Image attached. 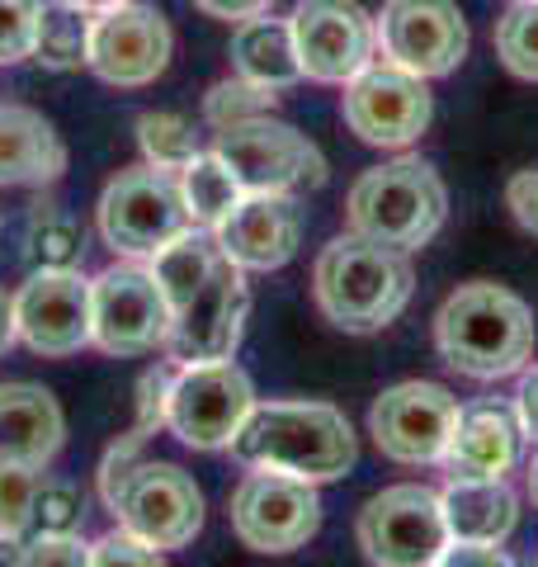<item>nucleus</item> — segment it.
<instances>
[{
  "instance_id": "nucleus-10",
  "label": "nucleus",
  "mask_w": 538,
  "mask_h": 567,
  "mask_svg": "<svg viewBox=\"0 0 538 567\" xmlns=\"http://www.w3.org/2000/svg\"><path fill=\"white\" fill-rule=\"evenodd\" d=\"M354 539H359V548H364L369 563H383V567H435L439 554H444V544H448L439 492L425 487V483L383 487L379 496H369L364 511H359Z\"/></svg>"
},
{
  "instance_id": "nucleus-13",
  "label": "nucleus",
  "mask_w": 538,
  "mask_h": 567,
  "mask_svg": "<svg viewBox=\"0 0 538 567\" xmlns=\"http://www.w3.org/2000/svg\"><path fill=\"white\" fill-rule=\"evenodd\" d=\"M340 118L345 128L369 142V147H392L402 152L411 142H421V133L435 118V100H430L425 81L392 62H369L359 76L345 81L340 95Z\"/></svg>"
},
{
  "instance_id": "nucleus-18",
  "label": "nucleus",
  "mask_w": 538,
  "mask_h": 567,
  "mask_svg": "<svg viewBox=\"0 0 538 567\" xmlns=\"http://www.w3.org/2000/svg\"><path fill=\"white\" fill-rule=\"evenodd\" d=\"M246 317H250V289H246V270L231 265L227 256L218 260V270L208 275V284L175 312L170 336H166V354L175 364L189 360H231L246 336Z\"/></svg>"
},
{
  "instance_id": "nucleus-32",
  "label": "nucleus",
  "mask_w": 538,
  "mask_h": 567,
  "mask_svg": "<svg viewBox=\"0 0 538 567\" xmlns=\"http://www.w3.org/2000/svg\"><path fill=\"white\" fill-rule=\"evenodd\" d=\"M43 483V468L24 464L0 450V535H29L33 529V492Z\"/></svg>"
},
{
  "instance_id": "nucleus-3",
  "label": "nucleus",
  "mask_w": 538,
  "mask_h": 567,
  "mask_svg": "<svg viewBox=\"0 0 538 567\" xmlns=\"http://www.w3.org/2000/svg\"><path fill=\"white\" fill-rule=\"evenodd\" d=\"M231 450L246 468H279L308 483H335L359 458L350 421L331 402H256Z\"/></svg>"
},
{
  "instance_id": "nucleus-25",
  "label": "nucleus",
  "mask_w": 538,
  "mask_h": 567,
  "mask_svg": "<svg viewBox=\"0 0 538 567\" xmlns=\"http://www.w3.org/2000/svg\"><path fill=\"white\" fill-rule=\"evenodd\" d=\"M218 260H223V246L213 237V227H189V233H179L175 241L161 246L147 265H152L156 284L166 289L170 308L179 312L208 284V275L218 270Z\"/></svg>"
},
{
  "instance_id": "nucleus-5",
  "label": "nucleus",
  "mask_w": 538,
  "mask_h": 567,
  "mask_svg": "<svg viewBox=\"0 0 538 567\" xmlns=\"http://www.w3.org/2000/svg\"><path fill=\"white\" fill-rule=\"evenodd\" d=\"M95 218L104 246L128 260H152L166 241L194 227L185 208V189H179V171H161V166L118 171L100 194Z\"/></svg>"
},
{
  "instance_id": "nucleus-47",
  "label": "nucleus",
  "mask_w": 538,
  "mask_h": 567,
  "mask_svg": "<svg viewBox=\"0 0 538 567\" xmlns=\"http://www.w3.org/2000/svg\"><path fill=\"white\" fill-rule=\"evenodd\" d=\"M0 398H6V383H0Z\"/></svg>"
},
{
  "instance_id": "nucleus-30",
  "label": "nucleus",
  "mask_w": 538,
  "mask_h": 567,
  "mask_svg": "<svg viewBox=\"0 0 538 567\" xmlns=\"http://www.w3.org/2000/svg\"><path fill=\"white\" fill-rule=\"evenodd\" d=\"M496 58L510 76L538 85V0H515L496 24Z\"/></svg>"
},
{
  "instance_id": "nucleus-34",
  "label": "nucleus",
  "mask_w": 538,
  "mask_h": 567,
  "mask_svg": "<svg viewBox=\"0 0 538 567\" xmlns=\"http://www.w3.org/2000/svg\"><path fill=\"white\" fill-rule=\"evenodd\" d=\"M43 0H0V66L33 58Z\"/></svg>"
},
{
  "instance_id": "nucleus-21",
  "label": "nucleus",
  "mask_w": 538,
  "mask_h": 567,
  "mask_svg": "<svg viewBox=\"0 0 538 567\" xmlns=\"http://www.w3.org/2000/svg\"><path fill=\"white\" fill-rule=\"evenodd\" d=\"M66 171L58 128L29 104H0V189L52 185Z\"/></svg>"
},
{
  "instance_id": "nucleus-31",
  "label": "nucleus",
  "mask_w": 538,
  "mask_h": 567,
  "mask_svg": "<svg viewBox=\"0 0 538 567\" xmlns=\"http://www.w3.org/2000/svg\"><path fill=\"white\" fill-rule=\"evenodd\" d=\"M279 91H265V85L246 81V76H227L218 85H208L204 95V123L208 128H231V123H246V118H260L275 110Z\"/></svg>"
},
{
  "instance_id": "nucleus-1",
  "label": "nucleus",
  "mask_w": 538,
  "mask_h": 567,
  "mask_svg": "<svg viewBox=\"0 0 538 567\" xmlns=\"http://www.w3.org/2000/svg\"><path fill=\"white\" fill-rule=\"evenodd\" d=\"M435 350L463 379H510L534 360V312L506 284H458L435 312Z\"/></svg>"
},
{
  "instance_id": "nucleus-7",
  "label": "nucleus",
  "mask_w": 538,
  "mask_h": 567,
  "mask_svg": "<svg viewBox=\"0 0 538 567\" xmlns=\"http://www.w3.org/2000/svg\"><path fill=\"white\" fill-rule=\"evenodd\" d=\"M170 322L175 308L147 260L123 256L90 279V346L95 350L118 354V360L152 354L156 346H166Z\"/></svg>"
},
{
  "instance_id": "nucleus-43",
  "label": "nucleus",
  "mask_w": 538,
  "mask_h": 567,
  "mask_svg": "<svg viewBox=\"0 0 538 567\" xmlns=\"http://www.w3.org/2000/svg\"><path fill=\"white\" fill-rule=\"evenodd\" d=\"M10 346H14V303H10V293L0 289V354Z\"/></svg>"
},
{
  "instance_id": "nucleus-11",
  "label": "nucleus",
  "mask_w": 538,
  "mask_h": 567,
  "mask_svg": "<svg viewBox=\"0 0 538 567\" xmlns=\"http://www.w3.org/2000/svg\"><path fill=\"white\" fill-rule=\"evenodd\" d=\"M213 152L237 171L241 189H279V194H302V189H321L327 185V156L312 137H302L293 123L283 118H246L218 128Z\"/></svg>"
},
{
  "instance_id": "nucleus-8",
  "label": "nucleus",
  "mask_w": 538,
  "mask_h": 567,
  "mask_svg": "<svg viewBox=\"0 0 538 567\" xmlns=\"http://www.w3.org/2000/svg\"><path fill=\"white\" fill-rule=\"evenodd\" d=\"M110 511L123 529L147 539L161 554L170 548H189L194 535L204 529V492L194 473L166 458H137L133 473L110 496Z\"/></svg>"
},
{
  "instance_id": "nucleus-9",
  "label": "nucleus",
  "mask_w": 538,
  "mask_h": 567,
  "mask_svg": "<svg viewBox=\"0 0 538 567\" xmlns=\"http://www.w3.org/2000/svg\"><path fill=\"white\" fill-rule=\"evenodd\" d=\"M231 535L256 554H293L321 529V496L317 483L279 468H250L227 506Z\"/></svg>"
},
{
  "instance_id": "nucleus-45",
  "label": "nucleus",
  "mask_w": 538,
  "mask_h": 567,
  "mask_svg": "<svg viewBox=\"0 0 538 567\" xmlns=\"http://www.w3.org/2000/svg\"><path fill=\"white\" fill-rule=\"evenodd\" d=\"M71 6H81L90 14H100V10H110V6H123V0H71Z\"/></svg>"
},
{
  "instance_id": "nucleus-46",
  "label": "nucleus",
  "mask_w": 538,
  "mask_h": 567,
  "mask_svg": "<svg viewBox=\"0 0 538 567\" xmlns=\"http://www.w3.org/2000/svg\"><path fill=\"white\" fill-rule=\"evenodd\" d=\"M529 496H534V506H538V454H534V464H529Z\"/></svg>"
},
{
  "instance_id": "nucleus-35",
  "label": "nucleus",
  "mask_w": 538,
  "mask_h": 567,
  "mask_svg": "<svg viewBox=\"0 0 538 567\" xmlns=\"http://www.w3.org/2000/svg\"><path fill=\"white\" fill-rule=\"evenodd\" d=\"M170 379H175V360L152 364L147 374L137 379V431L152 435L166 425V398H170Z\"/></svg>"
},
{
  "instance_id": "nucleus-29",
  "label": "nucleus",
  "mask_w": 538,
  "mask_h": 567,
  "mask_svg": "<svg viewBox=\"0 0 538 567\" xmlns=\"http://www.w3.org/2000/svg\"><path fill=\"white\" fill-rule=\"evenodd\" d=\"M137 147H142V156H147V166L185 171L189 156L199 152V142H194L189 118H179L170 110H147L137 118Z\"/></svg>"
},
{
  "instance_id": "nucleus-4",
  "label": "nucleus",
  "mask_w": 538,
  "mask_h": 567,
  "mask_svg": "<svg viewBox=\"0 0 538 567\" xmlns=\"http://www.w3.org/2000/svg\"><path fill=\"white\" fill-rule=\"evenodd\" d=\"M448 218V194L439 171L421 156H397L387 166L364 171L345 194V223L350 233L416 251L444 227Z\"/></svg>"
},
{
  "instance_id": "nucleus-26",
  "label": "nucleus",
  "mask_w": 538,
  "mask_h": 567,
  "mask_svg": "<svg viewBox=\"0 0 538 567\" xmlns=\"http://www.w3.org/2000/svg\"><path fill=\"white\" fill-rule=\"evenodd\" d=\"M24 260L33 270H81L85 223L62 204H33L24 218Z\"/></svg>"
},
{
  "instance_id": "nucleus-6",
  "label": "nucleus",
  "mask_w": 538,
  "mask_h": 567,
  "mask_svg": "<svg viewBox=\"0 0 538 567\" xmlns=\"http://www.w3.org/2000/svg\"><path fill=\"white\" fill-rule=\"evenodd\" d=\"M256 412V383L231 360H189L175 364L170 398H166V425L179 445L218 454L231 450L241 425Z\"/></svg>"
},
{
  "instance_id": "nucleus-42",
  "label": "nucleus",
  "mask_w": 538,
  "mask_h": 567,
  "mask_svg": "<svg viewBox=\"0 0 538 567\" xmlns=\"http://www.w3.org/2000/svg\"><path fill=\"white\" fill-rule=\"evenodd\" d=\"M275 0H194V10H204L208 20H227V24H241L250 14H265Z\"/></svg>"
},
{
  "instance_id": "nucleus-22",
  "label": "nucleus",
  "mask_w": 538,
  "mask_h": 567,
  "mask_svg": "<svg viewBox=\"0 0 538 567\" xmlns=\"http://www.w3.org/2000/svg\"><path fill=\"white\" fill-rule=\"evenodd\" d=\"M0 425H6L0 450L24 458L33 468H48L66 445V416H62L58 398H52V388H43V383H6Z\"/></svg>"
},
{
  "instance_id": "nucleus-17",
  "label": "nucleus",
  "mask_w": 538,
  "mask_h": 567,
  "mask_svg": "<svg viewBox=\"0 0 538 567\" xmlns=\"http://www.w3.org/2000/svg\"><path fill=\"white\" fill-rule=\"evenodd\" d=\"M14 303V341L48 360H66L90 346V279L81 270H33Z\"/></svg>"
},
{
  "instance_id": "nucleus-41",
  "label": "nucleus",
  "mask_w": 538,
  "mask_h": 567,
  "mask_svg": "<svg viewBox=\"0 0 538 567\" xmlns=\"http://www.w3.org/2000/svg\"><path fill=\"white\" fill-rule=\"evenodd\" d=\"M515 416L525 425V435L538 445V364L519 369V388H515Z\"/></svg>"
},
{
  "instance_id": "nucleus-44",
  "label": "nucleus",
  "mask_w": 538,
  "mask_h": 567,
  "mask_svg": "<svg viewBox=\"0 0 538 567\" xmlns=\"http://www.w3.org/2000/svg\"><path fill=\"white\" fill-rule=\"evenodd\" d=\"M20 563H24V539L0 535V567H20Z\"/></svg>"
},
{
  "instance_id": "nucleus-24",
  "label": "nucleus",
  "mask_w": 538,
  "mask_h": 567,
  "mask_svg": "<svg viewBox=\"0 0 538 567\" xmlns=\"http://www.w3.org/2000/svg\"><path fill=\"white\" fill-rule=\"evenodd\" d=\"M231 71L246 81L265 85V91H289L302 81V62H298V43H293V24L275 20V14H250L231 33Z\"/></svg>"
},
{
  "instance_id": "nucleus-23",
  "label": "nucleus",
  "mask_w": 538,
  "mask_h": 567,
  "mask_svg": "<svg viewBox=\"0 0 538 567\" xmlns=\"http://www.w3.org/2000/svg\"><path fill=\"white\" fill-rule=\"evenodd\" d=\"M448 539H482V544H506L519 520V496L510 492L506 477H448L439 492Z\"/></svg>"
},
{
  "instance_id": "nucleus-15",
  "label": "nucleus",
  "mask_w": 538,
  "mask_h": 567,
  "mask_svg": "<svg viewBox=\"0 0 538 567\" xmlns=\"http://www.w3.org/2000/svg\"><path fill=\"white\" fill-rule=\"evenodd\" d=\"M373 29L383 58L421 81L448 76L468 58V20L454 0H387Z\"/></svg>"
},
{
  "instance_id": "nucleus-2",
  "label": "nucleus",
  "mask_w": 538,
  "mask_h": 567,
  "mask_svg": "<svg viewBox=\"0 0 538 567\" xmlns=\"http://www.w3.org/2000/svg\"><path fill=\"white\" fill-rule=\"evenodd\" d=\"M411 293H416V270L406 251L359 233L331 237L312 265V298L321 317L350 336H369L397 322Z\"/></svg>"
},
{
  "instance_id": "nucleus-16",
  "label": "nucleus",
  "mask_w": 538,
  "mask_h": 567,
  "mask_svg": "<svg viewBox=\"0 0 538 567\" xmlns=\"http://www.w3.org/2000/svg\"><path fill=\"white\" fill-rule=\"evenodd\" d=\"M289 24L302 76L321 85H345L379 52V29L359 0H298Z\"/></svg>"
},
{
  "instance_id": "nucleus-39",
  "label": "nucleus",
  "mask_w": 538,
  "mask_h": 567,
  "mask_svg": "<svg viewBox=\"0 0 538 567\" xmlns=\"http://www.w3.org/2000/svg\"><path fill=\"white\" fill-rule=\"evenodd\" d=\"M506 208L529 237H538V171H515L506 185Z\"/></svg>"
},
{
  "instance_id": "nucleus-40",
  "label": "nucleus",
  "mask_w": 538,
  "mask_h": 567,
  "mask_svg": "<svg viewBox=\"0 0 538 567\" xmlns=\"http://www.w3.org/2000/svg\"><path fill=\"white\" fill-rule=\"evenodd\" d=\"M439 563L444 567H506L510 554L500 544H482V539H448Z\"/></svg>"
},
{
  "instance_id": "nucleus-14",
  "label": "nucleus",
  "mask_w": 538,
  "mask_h": 567,
  "mask_svg": "<svg viewBox=\"0 0 538 567\" xmlns=\"http://www.w3.org/2000/svg\"><path fill=\"white\" fill-rule=\"evenodd\" d=\"M170 52H175V33L156 6L123 0V6H110L90 20L85 66L95 71L104 85H118V91L152 85L161 71L170 66Z\"/></svg>"
},
{
  "instance_id": "nucleus-27",
  "label": "nucleus",
  "mask_w": 538,
  "mask_h": 567,
  "mask_svg": "<svg viewBox=\"0 0 538 567\" xmlns=\"http://www.w3.org/2000/svg\"><path fill=\"white\" fill-rule=\"evenodd\" d=\"M179 189H185V208L194 227H218L231 208L241 204V181L218 152H194L189 166L179 171Z\"/></svg>"
},
{
  "instance_id": "nucleus-37",
  "label": "nucleus",
  "mask_w": 538,
  "mask_h": 567,
  "mask_svg": "<svg viewBox=\"0 0 538 567\" xmlns=\"http://www.w3.org/2000/svg\"><path fill=\"white\" fill-rule=\"evenodd\" d=\"M24 563H33V567H52V563L81 567V563H90V544L81 535H48V529H33V539H24Z\"/></svg>"
},
{
  "instance_id": "nucleus-33",
  "label": "nucleus",
  "mask_w": 538,
  "mask_h": 567,
  "mask_svg": "<svg viewBox=\"0 0 538 567\" xmlns=\"http://www.w3.org/2000/svg\"><path fill=\"white\" fill-rule=\"evenodd\" d=\"M85 487L71 483V477H43L39 492H33V529H48V535H81L85 525Z\"/></svg>"
},
{
  "instance_id": "nucleus-28",
  "label": "nucleus",
  "mask_w": 538,
  "mask_h": 567,
  "mask_svg": "<svg viewBox=\"0 0 538 567\" xmlns=\"http://www.w3.org/2000/svg\"><path fill=\"white\" fill-rule=\"evenodd\" d=\"M33 58L48 71H81L90 58V10L71 6V0H48L39 14Z\"/></svg>"
},
{
  "instance_id": "nucleus-20",
  "label": "nucleus",
  "mask_w": 538,
  "mask_h": 567,
  "mask_svg": "<svg viewBox=\"0 0 538 567\" xmlns=\"http://www.w3.org/2000/svg\"><path fill=\"white\" fill-rule=\"evenodd\" d=\"M519 440H525L519 416L510 406L487 402L458 416L439 464L448 477H506L519 464Z\"/></svg>"
},
{
  "instance_id": "nucleus-36",
  "label": "nucleus",
  "mask_w": 538,
  "mask_h": 567,
  "mask_svg": "<svg viewBox=\"0 0 538 567\" xmlns=\"http://www.w3.org/2000/svg\"><path fill=\"white\" fill-rule=\"evenodd\" d=\"M90 563L95 567H152V563H161V548H152L147 539H137L133 529H114V535H104V539H95L90 544Z\"/></svg>"
},
{
  "instance_id": "nucleus-38",
  "label": "nucleus",
  "mask_w": 538,
  "mask_h": 567,
  "mask_svg": "<svg viewBox=\"0 0 538 567\" xmlns=\"http://www.w3.org/2000/svg\"><path fill=\"white\" fill-rule=\"evenodd\" d=\"M142 445H147V435H142L137 425H133L128 435H118L114 445L104 450V458H100V496H104V506H110V496L118 492L123 477L133 473V464L142 458Z\"/></svg>"
},
{
  "instance_id": "nucleus-19",
  "label": "nucleus",
  "mask_w": 538,
  "mask_h": 567,
  "mask_svg": "<svg viewBox=\"0 0 538 567\" xmlns=\"http://www.w3.org/2000/svg\"><path fill=\"white\" fill-rule=\"evenodd\" d=\"M223 256L241 270H283L298 256L302 241V204L298 194L279 189H250L241 204L213 227Z\"/></svg>"
},
{
  "instance_id": "nucleus-12",
  "label": "nucleus",
  "mask_w": 538,
  "mask_h": 567,
  "mask_svg": "<svg viewBox=\"0 0 538 567\" xmlns=\"http://www.w3.org/2000/svg\"><path fill=\"white\" fill-rule=\"evenodd\" d=\"M458 416H463V406L444 383L411 379V383H392L373 398L369 435L383 458L421 468V464H439L444 458Z\"/></svg>"
}]
</instances>
